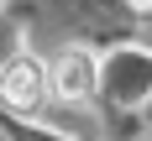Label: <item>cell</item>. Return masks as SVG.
Returning a JSON list of instances; mask_svg holds the SVG:
<instances>
[{
    "instance_id": "7a4b0ae2",
    "label": "cell",
    "mask_w": 152,
    "mask_h": 141,
    "mask_svg": "<svg viewBox=\"0 0 152 141\" xmlns=\"http://www.w3.org/2000/svg\"><path fill=\"white\" fill-rule=\"evenodd\" d=\"M47 99V63L26 58V52H11L0 63V105L5 110H37Z\"/></svg>"
},
{
    "instance_id": "6da1fadb",
    "label": "cell",
    "mask_w": 152,
    "mask_h": 141,
    "mask_svg": "<svg viewBox=\"0 0 152 141\" xmlns=\"http://www.w3.org/2000/svg\"><path fill=\"white\" fill-rule=\"evenodd\" d=\"M94 89H100V63H94L89 47H63L58 58L47 63V94L79 105V99H89Z\"/></svg>"
},
{
    "instance_id": "3957f363",
    "label": "cell",
    "mask_w": 152,
    "mask_h": 141,
    "mask_svg": "<svg viewBox=\"0 0 152 141\" xmlns=\"http://www.w3.org/2000/svg\"><path fill=\"white\" fill-rule=\"evenodd\" d=\"M131 5H152V0H131Z\"/></svg>"
}]
</instances>
